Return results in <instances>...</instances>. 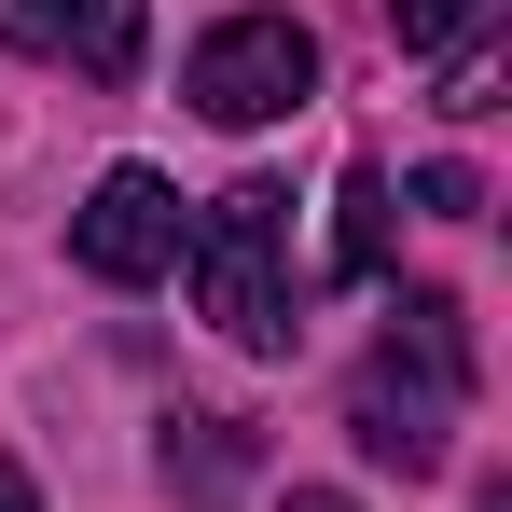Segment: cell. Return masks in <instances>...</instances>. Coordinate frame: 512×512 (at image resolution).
<instances>
[{"label":"cell","mask_w":512,"mask_h":512,"mask_svg":"<svg viewBox=\"0 0 512 512\" xmlns=\"http://www.w3.org/2000/svg\"><path fill=\"white\" fill-rule=\"evenodd\" d=\"M457 388H471V333H457V305H443V291H402L388 360L346 388L360 457H374V471H443V416H457Z\"/></svg>","instance_id":"obj_1"},{"label":"cell","mask_w":512,"mask_h":512,"mask_svg":"<svg viewBox=\"0 0 512 512\" xmlns=\"http://www.w3.org/2000/svg\"><path fill=\"white\" fill-rule=\"evenodd\" d=\"M180 263H194L208 333H236V346H291V194H277V180L208 194V222L180 236Z\"/></svg>","instance_id":"obj_2"},{"label":"cell","mask_w":512,"mask_h":512,"mask_svg":"<svg viewBox=\"0 0 512 512\" xmlns=\"http://www.w3.org/2000/svg\"><path fill=\"white\" fill-rule=\"evenodd\" d=\"M180 97H194L208 125H277V111L319 97V28H305V14H222V28L194 42Z\"/></svg>","instance_id":"obj_3"},{"label":"cell","mask_w":512,"mask_h":512,"mask_svg":"<svg viewBox=\"0 0 512 512\" xmlns=\"http://www.w3.org/2000/svg\"><path fill=\"white\" fill-rule=\"evenodd\" d=\"M70 263H84L97 291H139V277H167L180 263V194L153 167H111L84 194V222H70Z\"/></svg>","instance_id":"obj_4"},{"label":"cell","mask_w":512,"mask_h":512,"mask_svg":"<svg viewBox=\"0 0 512 512\" xmlns=\"http://www.w3.org/2000/svg\"><path fill=\"white\" fill-rule=\"evenodd\" d=\"M0 42L14 56H70L84 84H125L139 42H153V0H0Z\"/></svg>","instance_id":"obj_5"},{"label":"cell","mask_w":512,"mask_h":512,"mask_svg":"<svg viewBox=\"0 0 512 512\" xmlns=\"http://www.w3.org/2000/svg\"><path fill=\"white\" fill-rule=\"evenodd\" d=\"M388 208H402V194H388L374 167L333 180V277H388Z\"/></svg>","instance_id":"obj_6"},{"label":"cell","mask_w":512,"mask_h":512,"mask_svg":"<svg viewBox=\"0 0 512 512\" xmlns=\"http://www.w3.org/2000/svg\"><path fill=\"white\" fill-rule=\"evenodd\" d=\"M388 28H402V56H457L485 28V0H388Z\"/></svg>","instance_id":"obj_7"},{"label":"cell","mask_w":512,"mask_h":512,"mask_svg":"<svg viewBox=\"0 0 512 512\" xmlns=\"http://www.w3.org/2000/svg\"><path fill=\"white\" fill-rule=\"evenodd\" d=\"M443 111H499V42H457V70H443Z\"/></svg>","instance_id":"obj_8"},{"label":"cell","mask_w":512,"mask_h":512,"mask_svg":"<svg viewBox=\"0 0 512 512\" xmlns=\"http://www.w3.org/2000/svg\"><path fill=\"white\" fill-rule=\"evenodd\" d=\"M416 208H429V222H471V208H485V180H471V167H416Z\"/></svg>","instance_id":"obj_9"},{"label":"cell","mask_w":512,"mask_h":512,"mask_svg":"<svg viewBox=\"0 0 512 512\" xmlns=\"http://www.w3.org/2000/svg\"><path fill=\"white\" fill-rule=\"evenodd\" d=\"M0 512H42V499H28V471H14V457H0Z\"/></svg>","instance_id":"obj_10"},{"label":"cell","mask_w":512,"mask_h":512,"mask_svg":"<svg viewBox=\"0 0 512 512\" xmlns=\"http://www.w3.org/2000/svg\"><path fill=\"white\" fill-rule=\"evenodd\" d=\"M291 512H360V499H333V485H291Z\"/></svg>","instance_id":"obj_11"}]
</instances>
